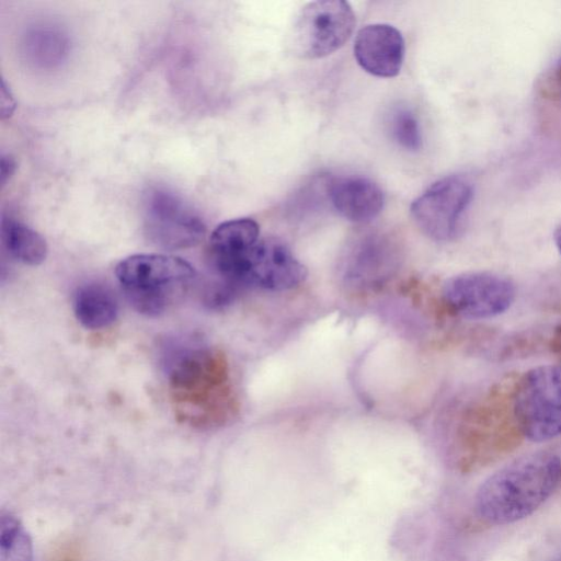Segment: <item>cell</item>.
Here are the masks:
<instances>
[{"mask_svg":"<svg viewBox=\"0 0 561 561\" xmlns=\"http://www.w3.org/2000/svg\"><path fill=\"white\" fill-rule=\"evenodd\" d=\"M324 191L334 210L355 224L374 220L385 203L381 187L365 176H333L324 183Z\"/></svg>","mask_w":561,"mask_h":561,"instance_id":"12","label":"cell"},{"mask_svg":"<svg viewBox=\"0 0 561 561\" xmlns=\"http://www.w3.org/2000/svg\"><path fill=\"white\" fill-rule=\"evenodd\" d=\"M26 54L41 66H54L66 54L67 42L60 32L49 27L34 30L26 36Z\"/></svg>","mask_w":561,"mask_h":561,"instance_id":"15","label":"cell"},{"mask_svg":"<svg viewBox=\"0 0 561 561\" xmlns=\"http://www.w3.org/2000/svg\"><path fill=\"white\" fill-rule=\"evenodd\" d=\"M115 275L136 311L158 317L187 291L195 270L178 256L135 254L116 265Z\"/></svg>","mask_w":561,"mask_h":561,"instance_id":"2","label":"cell"},{"mask_svg":"<svg viewBox=\"0 0 561 561\" xmlns=\"http://www.w3.org/2000/svg\"><path fill=\"white\" fill-rule=\"evenodd\" d=\"M473 186L463 175L439 179L411 205L410 213L417 228L435 241L447 242L460 233L463 216L472 201Z\"/></svg>","mask_w":561,"mask_h":561,"instance_id":"6","label":"cell"},{"mask_svg":"<svg viewBox=\"0 0 561 561\" xmlns=\"http://www.w3.org/2000/svg\"><path fill=\"white\" fill-rule=\"evenodd\" d=\"M389 129L393 140L403 149L417 151L422 147L420 124L410 108H394L390 114Z\"/></svg>","mask_w":561,"mask_h":561,"instance_id":"16","label":"cell"},{"mask_svg":"<svg viewBox=\"0 0 561 561\" xmlns=\"http://www.w3.org/2000/svg\"><path fill=\"white\" fill-rule=\"evenodd\" d=\"M1 117L5 118L11 116L15 107L14 99L10 94V90L7 89L4 80L1 81Z\"/></svg>","mask_w":561,"mask_h":561,"instance_id":"18","label":"cell"},{"mask_svg":"<svg viewBox=\"0 0 561 561\" xmlns=\"http://www.w3.org/2000/svg\"><path fill=\"white\" fill-rule=\"evenodd\" d=\"M260 239V227L251 218L232 219L217 226L209 239L213 273L244 285L242 264Z\"/></svg>","mask_w":561,"mask_h":561,"instance_id":"10","label":"cell"},{"mask_svg":"<svg viewBox=\"0 0 561 561\" xmlns=\"http://www.w3.org/2000/svg\"><path fill=\"white\" fill-rule=\"evenodd\" d=\"M354 57L366 72L379 78L399 75L405 54L401 32L383 23L362 27L354 41Z\"/></svg>","mask_w":561,"mask_h":561,"instance_id":"11","label":"cell"},{"mask_svg":"<svg viewBox=\"0 0 561 561\" xmlns=\"http://www.w3.org/2000/svg\"><path fill=\"white\" fill-rule=\"evenodd\" d=\"M243 280L248 287L271 291L293 289L307 277L306 266L280 239H260L243 264Z\"/></svg>","mask_w":561,"mask_h":561,"instance_id":"9","label":"cell"},{"mask_svg":"<svg viewBox=\"0 0 561 561\" xmlns=\"http://www.w3.org/2000/svg\"><path fill=\"white\" fill-rule=\"evenodd\" d=\"M553 240L559 253L561 254V225L556 229Z\"/></svg>","mask_w":561,"mask_h":561,"instance_id":"20","label":"cell"},{"mask_svg":"<svg viewBox=\"0 0 561 561\" xmlns=\"http://www.w3.org/2000/svg\"><path fill=\"white\" fill-rule=\"evenodd\" d=\"M16 168L15 160L9 156V154H2L1 157V173H0V181L1 185H4L7 181L12 176Z\"/></svg>","mask_w":561,"mask_h":561,"instance_id":"19","label":"cell"},{"mask_svg":"<svg viewBox=\"0 0 561 561\" xmlns=\"http://www.w3.org/2000/svg\"><path fill=\"white\" fill-rule=\"evenodd\" d=\"M548 91L561 103V57L547 76Z\"/></svg>","mask_w":561,"mask_h":561,"instance_id":"17","label":"cell"},{"mask_svg":"<svg viewBox=\"0 0 561 561\" xmlns=\"http://www.w3.org/2000/svg\"><path fill=\"white\" fill-rule=\"evenodd\" d=\"M355 24L354 11L346 1L309 2L295 16L289 32V45L300 58H322L348 41Z\"/></svg>","mask_w":561,"mask_h":561,"instance_id":"5","label":"cell"},{"mask_svg":"<svg viewBox=\"0 0 561 561\" xmlns=\"http://www.w3.org/2000/svg\"><path fill=\"white\" fill-rule=\"evenodd\" d=\"M1 241L11 256L24 264L38 265L46 259L45 239L11 217L3 216L1 219Z\"/></svg>","mask_w":561,"mask_h":561,"instance_id":"14","label":"cell"},{"mask_svg":"<svg viewBox=\"0 0 561 561\" xmlns=\"http://www.w3.org/2000/svg\"><path fill=\"white\" fill-rule=\"evenodd\" d=\"M145 230L158 247L186 249L203 239L206 227L199 215L178 194L160 187L144 195Z\"/></svg>","mask_w":561,"mask_h":561,"instance_id":"8","label":"cell"},{"mask_svg":"<svg viewBox=\"0 0 561 561\" xmlns=\"http://www.w3.org/2000/svg\"><path fill=\"white\" fill-rule=\"evenodd\" d=\"M515 297L513 280L489 271L460 273L447 278L442 286L447 309L470 320L490 319L506 312Z\"/></svg>","mask_w":561,"mask_h":561,"instance_id":"7","label":"cell"},{"mask_svg":"<svg viewBox=\"0 0 561 561\" xmlns=\"http://www.w3.org/2000/svg\"><path fill=\"white\" fill-rule=\"evenodd\" d=\"M561 482V458L540 450L506 463L480 485L474 507L488 524L502 526L534 514Z\"/></svg>","mask_w":561,"mask_h":561,"instance_id":"1","label":"cell"},{"mask_svg":"<svg viewBox=\"0 0 561 561\" xmlns=\"http://www.w3.org/2000/svg\"><path fill=\"white\" fill-rule=\"evenodd\" d=\"M73 312L84 328L103 329L116 320L118 304L108 287L89 283L77 289L73 298Z\"/></svg>","mask_w":561,"mask_h":561,"instance_id":"13","label":"cell"},{"mask_svg":"<svg viewBox=\"0 0 561 561\" xmlns=\"http://www.w3.org/2000/svg\"><path fill=\"white\" fill-rule=\"evenodd\" d=\"M511 410L526 439L540 443L561 436V364L525 373L512 391Z\"/></svg>","mask_w":561,"mask_h":561,"instance_id":"3","label":"cell"},{"mask_svg":"<svg viewBox=\"0 0 561 561\" xmlns=\"http://www.w3.org/2000/svg\"><path fill=\"white\" fill-rule=\"evenodd\" d=\"M401 261V245L394 236L380 229H363L346 241L339 272L348 288L370 290L391 279Z\"/></svg>","mask_w":561,"mask_h":561,"instance_id":"4","label":"cell"}]
</instances>
